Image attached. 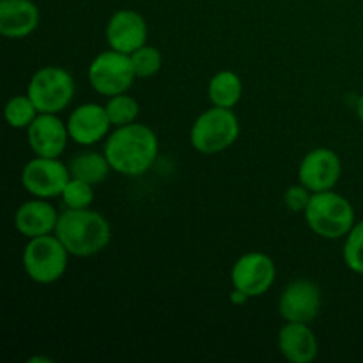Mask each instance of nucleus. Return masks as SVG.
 I'll list each match as a JSON object with an SVG mask.
<instances>
[{"label":"nucleus","mask_w":363,"mask_h":363,"mask_svg":"<svg viewBox=\"0 0 363 363\" xmlns=\"http://www.w3.org/2000/svg\"><path fill=\"white\" fill-rule=\"evenodd\" d=\"M103 152L113 172L135 177L152 169L160 155V142L151 128L131 123L116 128L106 137Z\"/></svg>","instance_id":"obj_1"},{"label":"nucleus","mask_w":363,"mask_h":363,"mask_svg":"<svg viewBox=\"0 0 363 363\" xmlns=\"http://www.w3.org/2000/svg\"><path fill=\"white\" fill-rule=\"evenodd\" d=\"M55 236L73 257H92L112 241V227L101 213L91 208L67 209L60 213Z\"/></svg>","instance_id":"obj_2"},{"label":"nucleus","mask_w":363,"mask_h":363,"mask_svg":"<svg viewBox=\"0 0 363 363\" xmlns=\"http://www.w3.org/2000/svg\"><path fill=\"white\" fill-rule=\"evenodd\" d=\"M303 215L312 233L325 240L346 238L357 223L354 208L351 206V202L333 190L312 194Z\"/></svg>","instance_id":"obj_3"},{"label":"nucleus","mask_w":363,"mask_h":363,"mask_svg":"<svg viewBox=\"0 0 363 363\" xmlns=\"http://www.w3.org/2000/svg\"><path fill=\"white\" fill-rule=\"evenodd\" d=\"M240 131V121L233 108L211 106L191 124V147L201 155H220L236 144Z\"/></svg>","instance_id":"obj_4"},{"label":"nucleus","mask_w":363,"mask_h":363,"mask_svg":"<svg viewBox=\"0 0 363 363\" xmlns=\"http://www.w3.org/2000/svg\"><path fill=\"white\" fill-rule=\"evenodd\" d=\"M69 255L55 233L45 234L27 241L21 255V264L32 282L50 286L62 279L67 269Z\"/></svg>","instance_id":"obj_5"},{"label":"nucleus","mask_w":363,"mask_h":363,"mask_svg":"<svg viewBox=\"0 0 363 363\" xmlns=\"http://www.w3.org/2000/svg\"><path fill=\"white\" fill-rule=\"evenodd\" d=\"M74 78L59 66H45L32 74L27 94L38 106L39 113H59L74 98Z\"/></svg>","instance_id":"obj_6"},{"label":"nucleus","mask_w":363,"mask_h":363,"mask_svg":"<svg viewBox=\"0 0 363 363\" xmlns=\"http://www.w3.org/2000/svg\"><path fill=\"white\" fill-rule=\"evenodd\" d=\"M87 77L91 87L106 98L128 92L137 80L130 55L112 48L98 53L92 59V62L89 64Z\"/></svg>","instance_id":"obj_7"},{"label":"nucleus","mask_w":363,"mask_h":363,"mask_svg":"<svg viewBox=\"0 0 363 363\" xmlns=\"http://www.w3.org/2000/svg\"><path fill=\"white\" fill-rule=\"evenodd\" d=\"M69 167L59 158L35 156L21 170V184L32 197L53 199L60 197L69 183Z\"/></svg>","instance_id":"obj_8"},{"label":"nucleus","mask_w":363,"mask_h":363,"mask_svg":"<svg viewBox=\"0 0 363 363\" xmlns=\"http://www.w3.org/2000/svg\"><path fill=\"white\" fill-rule=\"evenodd\" d=\"M275 262L264 252L243 254L230 269V280H233L234 289L243 291L250 298H257L268 293L275 284Z\"/></svg>","instance_id":"obj_9"},{"label":"nucleus","mask_w":363,"mask_h":363,"mask_svg":"<svg viewBox=\"0 0 363 363\" xmlns=\"http://www.w3.org/2000/svg\"><path fill=\"white\" fill-rule=\"evenodd\" d=\"M342 176V162L333 149L315 147L308 151L298 167V179L312 194L333 190Z\"/></svg>","instance_id":"obj_10"},{"label":"nucleus","mask_w":363,"mask_h":363,"mask_svg":"<svg viewBox=\"0 0 363 363\" xmlns=\"http://www.w3.org/2000/svg\"><path fill=\"white\" fill-rule=\"evenodd\" d=\"M323 296L318 284L307 279H296L287 284L279 298V314L291 323L311 325L321 311Z\"/></svg>","instance_id":"obj_11"},{"label":"nucleus","mask_w":363,"mask_h":363,"mask_svg":"<svg viewBox=\"0 0 363 363\" xmlns=\"http://www.w3.org/2000/svg\"><path fill=\"white\" fill-rule=\"evenodd\" d=\"M67 140H71L67 124L62 123L57 113H39L27 128L28 147L35 156L60 158L66 151Z\"/></svg>","instance_id":"obj_12"},{"label":"nucleus","mask_w":363,"mask_h":363,"mask_svg":"<svg viewBox=\"0 0 363 363\" xmlns=\"http://www.w3.org/2000/svg\"><path fill=\"white\" fill-rule=\"evenodd\" d=\"M105 34L110 48L131 55L135 50L147 45L149 30L140 13L133 9H121L110 16Z\"/></svg>","instance_id":"obj_13"},{"label":"nucleus","mask_w":363,"mask_h":363,"mask_svg":"<svg viewBox=\"0 0 363 363\" xmlns=\"http://www.w3.org/2000/svg\"><path fill=\"white\" fill-rule=\"evenodd\" d=\"M69 138L78 145H94L110 135L112 123L105 106L98 103H85L77 106L67 119Z\"/></svg>","instance_id":"obj_14"},{"label":"nucleus","mask_w":363,"mask_h":363,"mask_svg":"<svg viewBox=\"0 0 363 363\" xmlns=\"http://www.w3.org/2000/svg\"><path fill=\"white\" fill-rule=\"evenodd\" d=\"M60 213L48 202V199L34 197L20 204L14 213V227L27 240L55 233Z\"/></svg>","instance_id":"obj_15"},{"label":"nucleus","mask_w":363,"mask_h":363,"mask_svg":"<svg viewBox=\"0 0 363 363\" xmlns=\"http://www.w3.org/2000/svg\"><path fill=\"white\" fill-rule=\"evenodd\" d=\"M277 344L280 354L291 363H311L319 353V342L308 323L286 321L280 328Z\"/></svg>","instance_id":"obj_16"},{"label":"nucleus","mask_w":363,"mask_h":363,"mask_svg":"<svg viewBox=\"0 0 363 363\" xmlns=\"http://www.w3.org/2000/svg\"><path fill=\"white\" fill-rule=\"evenodd\" d=\"M38 6L32 0H0V34L7 39L28 38L39 27Z\"/></svg>","instance_id":"obj_17"},{"label":"nucleus","mask_w":363,"mask_h":363,"mask_svg":"<svg viewBox=\"0 0 363 363\" xmlns=\"http://www.w3.org/2000/svg\"><path fill=\"white\" fill-rule=\"evenodd\" d=\"M243 96V82L234 71L223 69L213 74L208 84V98L213 106L234 108Z\"/></svg>","instance_id":"obj_18"},{"label":"nucleus","mask_w":363,"mask_h":363,"mask_svg":"<svg viewBox=\"0 0 363 363\" xmlns=\"http://www.w3.org/2000/svg\"><path fill=\"white\" fill-rule=\"evenodd\" d=\"M67 167H69L71 177L87 181V183L94 184V186L96 184H101L108 177L110 170H112L105 152L98 151L80 152V155H77L71 160Z\"/></svg>","instance_id":"obj_19"},{"label":"nucleus","mask_w":363,"mask_h":363,"mask_svg":"<svg viewBox=\"0 0 363 363\" xmlns=\"http://www.w3.org/2000/svg\"><path fill=\"white\" fill-rule=\"evenodd\" d=\"M4 116H6L7 124L14 130H27L35 117L39 116L38 106L30 99L28 94H18L13 96L9 101L6 103L4 108Z\"/></svg>","instance_id":"obj_20"},{"label":"nucleus","mask_w":363,"mask_h":363,"mask_svg":"<svg viewBox=\"0 0 363 363\" xmlns=\"http://www.w3.org/2000/svg\"><path fill=\"white\" fill-rule=\"evenodd\" d=\"M105 108L113 128H121L126 126V124L137 123L138 116H140V105H138L137 99H135L133 96L128 94V92L108 98V103L105 105Z\"/></svg>","instance_id":"obj_21"},{"label":"nucleus","mask_w":363,"mask_h":363,"mask_svg":"<svg viewBox=\"0 0 363 363\" xmlns=\"http://www.w3.org/2000/svg\"><path fill=\"white\" fill-rule=\"evenodd\" d=\"M131 64L137 78H151L160 73L163 66V57L158 48L151 45H144L138 50H135L130 55Z\"/></svg>","instance_id":"obj_22"},{"label":"nucleus","mask_w":363,"mask_h":363,"mask_svg":"<svg viewBox=\"0 0 363 363\" xmlns=\"http://www.w3.org/2000/svg\"><path fill=\"white\" fill-rule=\"evenodd\" d=\"M342 257L347 268L357 275H363V220L357 222L344 241Z\"/></svg>","instance_id":"obj_23"},{"label":"nucleus","mask_w":363,"mask_h":363,"mask_svg":"<svg viewBox=\"0 0 363 363\" xmlns=\"http://www.w3.org/2000/svg\"><path fill=\"white\" fill-rule=\"evenodd\" d=\"M60 199H62L64 206L67 209L91 208L92 202H94V184L77 179V177H71Z\"/></svg>","instance_id":"obj_24"},{"label":"nucleus","mask_w":363,"mask_h":363,"mask_svg":"<svg viewBox=\"0 0 363 363\" xmlns=\"http://www.w3.org/2000/svg\"><path fill=\"white\" fill-rule=\"evenodd\" d=\"M311 199L312 191L301 183L293 184V186L287 188L286 194H284V202H286V206L289 208V211L293 213H305Z\"/></svg>","instance_id":"obj_25"},{"label":"nucleus","mask_w":363,"mask_h":363,"mask_svg":"<svg viewBox=\"0 0 363 363\" xmlns=\"http://www.w3.org/2000/svg\"><path fill=\"white\" fill-rule=\"evenodd\" d=\"M229 300H230V303H233V305H238V307H241V305H245L248 300H252V298L248 296V294H245L243 291L234 289V287H233V291H230V294H229Z\"/></svg>","instance_id":"obj_26"},{"label":"nucleus","mask_w":363,"mask_h":363,"mask_svg":"<svg viewBox=\"0 0 363 363\" xmlns=\"http://www.w3.org/2000/svg\"><path fill=\"white\" fill-rule=\"evenodd\" d=\"M354 110H357V116H358V119H360L362 123H363V94L360 96V98H358V101H357V106H354Z\"/></svg>","instance_id":"obj_27"}]
</instances>
